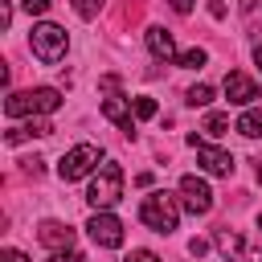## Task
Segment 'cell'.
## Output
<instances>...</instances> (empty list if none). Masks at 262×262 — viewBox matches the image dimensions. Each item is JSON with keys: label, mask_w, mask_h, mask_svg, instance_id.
Here are the masks:
<instances>
[{"label": "cell", "mask_w": 262, "mask_h": 262, "mask_svg": "<svg viewBox=\"0 0 262 262\" xmlns=\"http://www.w3.org/2000/svg\"><path fill=\"white\" fill-rule=\"evenodd\" d=\"M254 61H258V70H262V45H254Z\"/></svg>", "instance_id": "cell-32"}, {"label": "cell", "mask_w": 262, "mask_h": 262, "mask_svg": "<svg viewBox=\"0 0 262 262\" xmlns=\"http://www.w3.org/2000/svg\"><path fill=\"white\" fill-rule=\"evenodd\" d=\"M233 131L246 135V139H262V106H250V111L233 123Z\"/></svg>", "instance_id": "cell-14"}, {"label": "cell", "mask_w": 262, "mask_h": 262, "mask_svg": "<svg viewBox=\"0 0 262 262\" xmlns=\"http://www.w3.org/2000/svg\"><path fill=\"white\" fill-rule=\"evenodd\" d=\"M242 262H262V250H250V254H246Z\"/></svg>", "instance_id": "cell-31"}, {"label": "cell", "mask_w": 262, "mask_h": 262, "mask_svg": "<svg viewBox=\"0 0 262 262\" xmlns=\"http://www.w3.org/2000/svg\"><path fill=\"white\" fill-rule=\"evenodd\" d=\"M139 221L151 229V233H172L176 229V221H180V201L172 196V192H151V196H143V205H139Z\"/></svg>", "instance_id": "cell-3"}, {"label": "cell", "mask_w": 262, "mask_h": 262, "mask_svg": "<svg viewBox=\"0 0 262 262\" xmlns=\"http://www.w3.org/2000/svg\"><path fill=\"white\" fill-rule=\"evenodd\" d=\"M147 49H151V57H160V61L180 57V53H176V37H172L168 29H160V25H151V29H147Z\"/></svg>", "instance_id": "cell-12"}, {"label": "cell", "mask_w": 262, "mask_h": 262, "mask_svg": "<svg viewBox=\"0 0 262 262\" xmlns=\"http://www.w3.org/2000/svg\"><path fill=\"white\" fill-rule=\"evenodd\" d=\"M61 106V90L53 86H37V90H16L4 98V115L20 119V115H53Z\"/></svg>", "instance_id": "cell-1"}, {"label": "cell", "mask_w": 262, "mask_h": 262, "mask_svg": "<svg viewBox=\"0 0 262 262\" xmlns=\"http://www.w3.org/2000/svg\"><path fill=\"white\" fill-rule=\"evenodd\" d=\"M37 237H41V246H49V250H70V246H74V229H70L66 221H41V225H37Z\"/></svg>", "instance_id": "cell-11"}, {"label": "cell", "mask_w": 262, "mask_h": 262, "mask_svg": "<svg viewBox=\"0 0 262 262\" xmlns=\"http://www.w3.org/2000/svg\"><path fill=\"white\" fill-rule=\"evenodd\" d=\"M25 172L29 176H41V160H25Z\"/></svg>", "instance_id": "cell-30"}, {"label": "cell", "mask_w": 262, "mask_h": 262, "mask_svg": "<svg viewBox=\"0 0 262 262\" xmlns=\"http://www.w3.org/2000/svg\"><path fill=\"white\" fill-rule=\"evenodd\" d=\"M74 12H78L82 20H94V16L102 12V0H74Z\"/></svg>", "instance_id": "cell-19"}, {"label": "cell", "mask_w": 262, "mask_h": 262, "mask_svg": "<svg viewBox=\"0 0 262 262\" xmlns=\"http://www.w3.org/2000/svg\"><path fill=\"white\" fill-rule=\"evenodd\" d=\"M196 164H201L209 176H229V172H233V156L221 151V147H209V143L196 147Z\"/></svg>", "instance_id": "cell-10"}, {"label": "cell", "mask_w": 262, "mask_h": 262, "mask_svg": "<svg viewBox=\"0 0 262 262\" xmlns=\"http://www.w3.org/2000/svg\"><path fill=\"white\" fill-rule=\"evenodd\" d=\"M20 8H25L29 16H45V12H49V0H20Z\"/></svg>", "instance_id": "cell-22"}, {"label": "cell", "mask_w": 262, "mask_h": 262, "mask_svg": "<svg viewBox=\"0 0 262 262\" xmlns=\"http://www.w3.org/2000/svg\"><path fill=\"white\" fill-rule=\"evenodd\" d=\"M29 49H33V57H37V61L53 66V61H61V57H66L70 37H66V29H61V25L41 20V25H33V33H29Z\"/></svg>", "instance_id": "cell-4"}, {"label": "cell", "mask_w": 262, "mask_h": 262, "mask_svg": "<svg viewBox=\"0 0 262 262\" xmlns=\"http://www.w3.org/2000/svg\"><path fill=\"white\" fill-rule=\"evenodd\" d=\"M225 98H229L233 106H250V102L258 98V82H254L250 74H242V70H229V74H225Z\"/></svg>", "instance_id": "cell-8"}, {"label": "cell", "mask_w": 262, "mask_h": 262, "mask_svg": "<svg viewBox=\"0 0 262 262\" xmlns=\"http://www.w3.org/2000/svg\"><path fill=\"white\" fill-rule=\"evenodd\" d=\"M168 4H172V12H180V16H188V12H192V4H196V0H168Z\"/></svg>", "instance_id": "cell-26"}, {"label": "cell", "mask_w": 262, "mask_h": 262, "mask_svg": "<svg viewBox=\"0 0 262 262\" xmlns=\"http://www.w3.org/2000/svg\"><path fill=\"white\" fill-rule=\"evenodd\" d=\"M209 12H213L217 20H225V0H213V4H209Z\"/></svg>", "instance_id": "cell-29"}, {"label": "cell", "mask_w": 262, "mask_h": 262, "mask_svg": "<svg viewBox=\"0 0 262 262\" xmlns=\"http://www.w3.org/2000/svg\"><path fill=\"white\" fill-rule=\"evenodd\" d=\"M258 229H262V217H258Z\"/></svg>", "instance_id": "cell-34"}, {"label": "cell", "mask_w": 262, "mask_h": 262, "mask_svg": "<svg viewBox=\"0 0 262 262\" xmlns=\"http://www.w3.org/2000/svg\"><path fill=\"white\" fill-rule=\"evenodd\" d=\"M213 242H217V250H221L229 262L242 254V233H233V229H217V233H213Z\"/></svg>", "instance_id": "cell-15"}, {"label": "cell", "mask_w": 262, "mask_h": 262, "mask_svg": "<svg viewBox=\"0 0 262 262\" xmlns=\"http://www.w3.org/2000/svg\"><path fill=\"white\" fill-rule=\"evenodd\" d=\"M184 102H188V106H209V102H213V86H205V82H196V86H188V94H184Z\"/></svg>", "instance_id": "cell-16"}, {"label": "cell", "mask_w": 262, "mask_h": 262, "mask_svg": "<svg viewBox=\"0 0 262 262\" xmlns=\"http://www.w3.org/2000/svg\"><path fill=\"white\" fill-rule=\"evenodd\" d=\"M0 262H29V254H20V250H0Z\"/></svg>", "instance_id": "cell-25"}, {"label": "cell", "mask_w": 262, "mask_h": 262, "mask_svg": "<svg viewBox=\"0 0 262 262\" xmlns=\"http://www.w3.org/2000/svg\"><path fill=\"white\" fill-rule=\"evenodd\" d=\"M258 184H262V168H258Z\"/></svg>", "instance_id": "cell-33"}, {"label": "cell", "mask_w": 262, "mask_h": 262, "mask_svg": "<svg viewBox=\"0 0 262 262\" xmlns=\"http://www.w3.org/2000/svg\"><path fill=\"white\" fill-rule=\"evenodd\" d=\"M49 262H86V258H82V254L70 246V250H53V258H49Z\"/></svg>", "instance_id": "cell-23"}, {"label": "cell", "mask_w": 262, "mask_h": 262, "mask_svg": "<svg viewBox=\"0 0 262 262\" xmlns=\"http://www.w3.org/2000/svg\"><path fill=\"white\" fill-rule=\"evenodd\" d=\"M131 111H135V119H151L156 115V98H135Z\"/></svg>", "instance_id": "cell-21"}, {"label": "cell", "mask_w": 262, "mask_h": 262, "mask_svg": "<svg viewBox=\"0 0 262 262\" xmlns=\"http://www.w3.org/2000/svg\"><path fill=\"white\" fill-rule=\"evenodd\" d=\"M180 205L188 209V213H209L213 209V192H209V184L201 180V176H180Z\"/></svg>", "instance_id": "cell-7"}, {"label": "cell", "mask_w": 262, "mask_h": 262, "mask_svg": "<svg viewBox=\"0 0 262 262\" xmlns=\"http://www.w3.org/2000/svg\"><path fill=\"white\" fill-rule=\"evenodd\" d=\"M127 262H160V258H156L151 250H131V254H127Z\"/></svg>", "instance_id": "cell-24"}, {"label": "cell", "mask_w": 262, "mask_h": 262, "mask_svg": "<svg viewBox=\"0 0 262 262\" xmlns=\"http://www.w3.org/2000/svg\"><path fill=\"white\" fill-rule=\"evenodd\" d=\"M119 196H123V168L115 160H106V164H98V172H94V180L86 188V201H90L94 213H102V209L119 205Z\"/></svg>", "instance_id": "cell-2"}, {"label": "cell", "mask_w": 262, "mask_h": 262, "mask_svg": "<svg viewBox=\"0 0 262 262\" xmlns=\"http://www.w3.org/2000/svg\"><path fill=\"white\" fill-rule=\"evenodd\" d=\"M258 16H262V0H242V20L254 29L258 25Z\"/></svg>", "instance_id": "cell-20"}, {"label": "cell", "mask_w": 262, "mask_h": 262, "mask_svg": "<svg viewBox=\"0 0 262 262\" xmlns=\"http://www.w3.org/2000/svg\"><path fill=\"white\" fill-rule=\"evenodd\" d=\"M0 25H4V29L12 25V4H8V0H0Z\"/></svg>", "instance_id": "cell-27"}, {"label": "cell", "mask_w": 262, "mask_h": 262, "mask_svg": "<svg viewBox=\"0 0 262 262\" xmlns=\"http://www.w3.org/2000/svg\"><path fill=\"white\" fill-rule=\"evenodd\" d=\"M98 160H102V151L94 147V143H74L66 156H61V164H57V176L70 184V180H82V176H90V172H98Z\"/></svg>", "instance_id": "cell-5"}, {"label": "cell", "mask_w": 262, "mask_h": 262, "mask_svg": "<svg viewBox=\"0 0 262 262\" xmlns=\"http://www.w3.org/2000/svg\"><path fill=\"white\" fill-rule=\"evenodd\" d=\"M205 250H209V242H201V237H192V242H188V254H196V258H201Z\"/></svg>", "instance_id": "cell-28"}, {"label": "cell", "mask_w": 262, "mask_h": 262, "mask_svg": "<svg viewBox=\"0 0 262 262\" xmlns=\"http://www.w3.org/2000/svg\"><path fill=\"white\" fill-rule=\"evenodd\" d=\"M86 233H90V242L102 246V250H119V246H123V221H119L115 213H106V209L86 221Z\"/></svg>", "instance_id": "cell-6"}, {"label": "cell", "mask_w": 262, "mask_h": 262, "mask_svg": "<svg viewBox=\"0 0 262 262\" xmlns=\"http://www.w3.org/2000/svg\"><path fill=\"white\" fill-rule=\"evenodd\" d=\"M176 61H180V66H184V70H201V66H205V61H209V53H205V49H201V45H196V49H184V53H180V57H176Z\"/></svg>", "instance_id": "cell-17"}, {"label": "cell", "mask_w": 262, "mask_h": 262, "mask_svg": "<svg viewBox=\"0 0 262 262\" xmlns=\"http://www.w3.org/2000/svg\"><path fill=\"white\" fill-rule=\"evenodd\" d=\"M201 131H209V135H225V131H229V115L213 111V115L205 119V127H201Z\"/></svg>", "instance_id": "cell-18"}, {"label": "cell", "mask_w": 262, "mask_h": 262, "mask_svg": "<svg viewBox=\"0 0 262 262\" xmlns=\"http://www.w3.org/2000/svg\"><path fill=\"white\" fill-rule=\"evenodd\" d=\"M102 115L123 131V135H135V111L123 102V94H111V98H102Z\"/></svg>", "instance_id": "cell-9"}, {"label": "cell", "mask_w": 262, "mask_h": 262, "mask_svg": "<svg viewBox=\"0 0 262 262\" xmlns=\"http://www.w3.org/2000/svg\"><path fill=\"white\" fill-rule=\"evenodd\" d=\"M49 131H53V127H49V119L33 115V119H29L25 127H12V131H8L4 139H8V143H20V139H33V135H49Z\"/></svg>", "instance_id": "cell-13"}]
</instances>
